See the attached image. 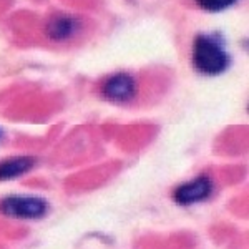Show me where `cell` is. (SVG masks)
<instances>
[{
	"mask_svg": "<svg viewBox=\"0 0 249 249\" xmlns=\"http://www.w3.org/2000/svg\"><path fill=\"white\" fill-rule=\"evenodd\" d=\"M236 2H238V0H196V3L208 12L226 10V9H230L231 5H234Z\"/></svg>",
	"mask_w": 249,
	"mask_h": 249,
	"instance_id": "7",
	"label": "cell"
},
{
	"mask_svg": "<svg viewBox=\"0 0 249 249\" xmlns=\"http://www.w3.org/2000/svg\"><path fill=\"white\" fill-rule=\"evenodd\" d=\"M102 93L107 100L115 103L130 102L136 93L135 78L128 73H115L105 80L102 87Z\"/></svg>",
	"mask_w": 249,
	"mask_h": 249,
	"instance_id": "4",
	"label": "cell"
},
{
	"mask_svg": "<svg viewBox=\"0 0 249 249\" xmlns=\"http://www.w3.org/2000/svg\"><path fill=\"white\" fill-rule=\"evenodd\" d=\"M193 67L203 75L214 77L230 67V53L226 52L223 38L216 34H199L193 42Z\"/></svg>",
	"mask_w": 249,
	"mask_h": 249,
	"instance_id": "1",
	"label": "cell"
},
{
	"mask_svg": "<svg viewBox=\"0 0 249 249\" xmlns=\"http://www.w3.org/2000/svg\"><path fill=\"white\" fill-rule=\"evenodd\" d=\"M78 30V22L73 17H68V15H58V17L52 18V22L47 27V35L52 40H67L73 37L75 32Z\"/></svg>",
	"mask_w": 249,
	"mask_h": 249,
	"instance_id": "6",
	"label": "cell"
},
{
	"mask_svg": "<svg viewBox=\"0 0 249 249\" xmlns=\"http://www.w3.org/2000/svg\"><path fill=\"white\" fill-rule=\"evenodd\" d=\"M47 211V201L37 196H9L0 203V213L15 219H40Z\"/></svg>",
	"mask_w": 249,
	"mask_h": 249,
	"instance_id": "2",
	"label": "cell"
},
{
	"mask_svg": "<svg viewBox=\"0 0 249 249\" xmlns=\"http://www.w3.org/2000/svg\"><path fill=\"white\" fill-rule=\"evenodd\" d=\"M34 164L35 158H32V156H15V158L5 160L0 163V179L9 181V179L18 178V176L25 175L27 171H30Z\"/></svg>",
	"mask_w": 249,
	"mask_h": 249,
	"instance_id": "5",
	"label": "cell"
},
{
	"mask_svg": "<svg viewBox=\"0 0 249 249\" xmlns=\"http://www.w3.org/2000/svg\"><path fill=\"white\" fill-rule=\"evenodd\" d=\"M213 193V183L208 176H198L188 183L179 184L173 193V199L183 206L201 203L208 199Z\"/></svg>",
	"mask_w": 249,
	"mask_h": 249,
	"instance_id": "3",
	"label": "cell"
}]
</instances>
